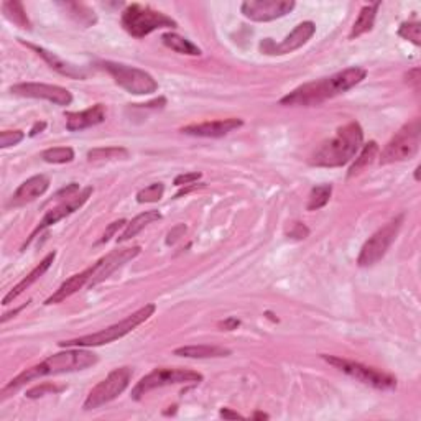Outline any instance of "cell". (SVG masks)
<instances>
[{"instance_id": "obj_6", "label": "cell", "mask_w": 421, "mask_h": 421, "mask_svg": "<svg viewBox=\"0 0 421 421\" xmlns=\"http://www.w3.org/2000/svg\"><path fill=\"white\" fill-rule=\"evenodd\" d=\"M420 137H421V127L420 120L415 118L410 124L403 125L400 130L395 134V137L385 145L384 150L380 152L379 163L390 165L397 163V161H405L413 158L420 150Z\"/></svg>"}, {"instance_id": "obj_34", "label": "cell", "mask_w": 421, "mask_h": 421, "mask_svg": "<svg viewBox=\"0 0 421 421\" xmlns=\"http://www.w3.org/2000/svg\"><path fill=\"white\" fill-rule=\"evenodd\" d=\"M398 35H400L402 38L408 39V42L413 43V45L420 46L421 45V24L420 21H405V24H402L400 28H398Z\"/></svg>"}, {"instance_id": "obj_35", "label": "cell", "mask_w": 421, "mask_h": 421, "mask_svg": "<svg viewBox=\"0 0 421 421\" xmlns=\"http://www.w3.org/2000/svg\"><path fill=\"white\" fill-rule=\"evenodd\" d=\"M25 138V134L21 130H3L0 134V148H8L12 145L20 143Z\"/></svg>"}, {"instance_id": "obj_45", "label": "cell", "mask_w": 421, "mask_h": 421, "mask_svg": "<svg viewBox=\"0 0 421 421\" xmlns=\"http://www.w3.org/2000/svg\"><path fill=\"white\" fill-rule=\"evenodd\" d=\"M26 305H28V303H25V305H24V306H20V308H17V310H13V311H10V313H6V314H3V316H2V319H0V321H2V324H3V323H7V321H8V319H10V318H13V316H15V314H19V313H20V311H21V310H24V308H26Z\"/></svg>"}, {"instance_id": "obj_16", "label": "cell", "mask_w": 421, "mask_h": 421, "mask_svg": "<svg viewBox=\"0 0 421 421\" xmlns=\"http://www.w3.org/2000/svg\"><path fill=\"white\" fill-rule=\"evenodd\" d=\"M314 33L316 25L313 21H303V24L298 25L282 43H278V45L271 42L270 38L263 39L260 43V50L265 53V55H287V53H293L298 50V48L306 45Z\"/></svg>"}, {"instance_id": "obj_22", "label": "cell", "mask_w": 421, "mask_h": 421, "mask_svg": "<svg viewBox=\"0 0 421 421\" xmlns=\"http://www.w3.org/2000/svg\"><path fill=\"white\" fill-rule=\"evenodd\" d=\"M92 278V269L89 267V269H86L84 271H81V274H76L73 275L71 278H68L66 282L61 285V287L56 289L53 295L48 298V300L45 301V305H56V303H61L64 301L66 298L73 296L74 293H78L79 289L84 288L86 285L89 287V282Z\"/></svg>"}, {"instance_id": "obj_39", "label": "cell", "mask_w": 421, "mask_h": 421, "mask_svg": "<svg viewBox=\"0 0 421 421\" xmlns=\"http://www.w3.org/2000/svg\"><path fill=\"white\" fill-rule=\"evenodd\" d=\"M184 232H186V226H184V224H179V226L173 227V229H171L168 232V239H166V244H168V245L174 244V242H177V240L181 239Z\"/></svg>"}, {"instance_id": "obj_11", "label": "cell", "mask_w": 421, "mask_h": 421, "mask_svg": "<svg viewBox=\"0 0 421 421\" xmlns=\"http://www.w3.org/2000/svg\"><path fill=\"white\" fill-rule=\"evenodd\" d=\"M132 375L130 367H120L112 370L111 374L105 377L104 380H100L94 388L91 390L87 395L84 402V410H96V408L105 405V403L116 400L120 393L125 392V388L129 387Z\"/></svg>"}, {"instance_id": "obj_46", "label": "cell", "mask_w": 421, "mask_h": 421, "mask_svg": "<svg viewBox=\"0 0 421 421\" xmlns=\"http://www.w3.org/2000/svg\"><path fill=\"white\" fill-rule=\"evenodd\" d=\"M45 127H46L45 122H37V124H35L33 129L30 130V137H35V135L39 134V132L45 130Z\"/></svg>"}, {"instance_id": "obj_20", "label": "cell", "mask_w": 421, "mask_h": 421, "mask_svg": "<svg viewBox=\"0 0 421 421\" xmlns=\"http://www.w3.org/2000/svg\"><path fill=\"white\" fill-rule=\"evenodd\" d=\"M21 43H25V42H21ZM25 45L28 46L30 50H33L35 53H37L39 58H43V61H45V63L50 66L51 69H55L56 73H60L61 76H66L69 79H84L86 78V73L82 71V69H79L78 66L68 63V61L61 60L60 56L55 55L53 51H48L42 46L32 45V43H25Z\"/></svg>"}, {"instance_id": "obj_30", "label": "cell", "mask_w": 421, "mask_h": 421, "mask_svg": "<svg viewBox=\"0 0 421 421\" xmlns=\"http://www.w3.org/2000/svg\"><path fill=\"white\" fill-rule=\"evenodd\" d=\"M332 195V186L331 184H319V186H316L311 190L310 195V201H308V210H318L324 208L329 203V199H331Z\"/></svg>"}, {"instance_id": "obj_21", "label": "cell", "mask_w": 421, "mask_h": 421, "mask_svg": "<svg viewBox=\"0 0 421 421\" xmlns=\"http://www.w3.org/2000/svg\"><path fill=\"white\" fill-rule=\"evenodd\" d=\"M55 257H56V252H50V253H48V256H46L45 258H43V260L39 262L38 265L35 267V269H33L32 271H30V274L26 275L25 278L21 280L20 283H17L15 287H13V288L10 289V292H8L7 295L3 296V300H2L3 305H10V303H12L13 300H15V298H19V296L21 295V293L25 292V289H28L30 287H32V285H33L35 282H37V280L42 278V276L45 275V271L51 267V263L55 262Z\"/></svg>"}, {"instance_id": "obj_2", "label": "cell", "mask_w": 421, "mask_h": 421, "mask_svg": "<svg viewBox=\"0 0 421 421\" xmlns=\"http://www.w3.org/2000/svg\"><path fill=\"white\" fill-rule=\"evenodd\" d=\"M367 71L362 68H348L344 71H339L329 78L318 79V81L306 82L295 91H292L285 98L280 99V104L283 105H318L326 102L328 99L336 98V96L344 94L349 89H352L366 79Z\"/></svg>"}, {"instance_id": "obj_38", "label": "cell", "mask_w": 421, "mask_h": 421, "mask_svg": "<svg viewBox=\"0 0 421 421\" xmlns=\"http://www.w3.org/2000/svg\"><path fill=\"white\" fill-rule=\"evenodd\" d=\"M127 226V222L124 221V219H120V221H116V222H112L111 226L107 227V231L104 232V235L100 237V240H99V244H104V242H109V240L112 239L114 235L117 234V231L120 229V227H125Z\"/></svg>"}, {"instance_id": "obj_3", "label": "cell", "mask_w": 421, "mask_h": 421, "mask_svg": "<svg viewBox=\"0 0 421 421\" xmlns=\"http://www.w3.org/2000/svg\"><path fill=\"white\" fill-rule=\"evenodd\" d=\"M364 142V130L359 122L339 127L336 135L324 142L314 155L311 156V165L324 166V168H337V166L348 165L361 150Z\"/></svg>"}, {"instance_id": "obj_5", "label": "cell", "mask_w": 421, "mask_h": 421, "mask_svg": "<svg viewBox=\"0 0 421 421\" xmlns=\"http://www.w3.org/2000/svg\"><path fill=\"white\" fill-rule=\"evenodd\" d=\"M122 25L134 38H143L160 28H177L178 24L166 13L150 6L132 3L122 12Z\"/></svg>"}, {"instance_id": "obj_44", "label": "cell", "mask_w": 421, "mask_h": 421, "mask_svg": "<svg viewBox=\"0 0 421 421\" xmlns=\"http://www.w3.org/2000/svg\"><path fill=\"white\" fill-rule=\"evenodd\" d=\"M201 186H203V184H196V183L188 184L186 188H183L181 191H178V192H177V196H174V197H181V196H184V195H188V192H191L192 190H197V188H201Z\"/></svg>"}, {"instance_id": "obj_9", "label": "cell", "mask_w": 421, "mask_h": 421, "mask_svg": "<svg viewBox=\"0 0 421 421\" xmlns=\"http://www.w3.org/2000/svg\"><path fill=\"white\" fill-rule=\"evenodd\" d=\"M403 221H405V216H403V214L402 216L392 219V221L385 224L382 229L377 231L375 234L362 245L361 253H359L357 258L359 267H372L385 257L390 245H392L395 242V239H397L398 232H400L403 226Z\"/></svg>"}, {"instance_id": "obj_12", "label": "cell", "mask_w": 421, "mask_h": 421, "mask_svg": "<svg viewBox=\"0 0 421 421\" xmlns=\"http://www.w3.org/2000/svg\"><path fill=\"white\" fill-rule=\"evenodd\" d=\"M91 195H92V188H91V186H87V188H84V190H82V191L76 192V195L69 196L68 199L63 201V203L56 206V208H53V209L48 210V213L45 214V216H43L42 221H39L38 226L35 227V231L32 232V234H30L28 240H26V242L24 244V249H25L26 245H28L30 242H32V240L35 239V237H37V235L39 234V232L45 231L46 227L55 226V224H56V222H60L61 219L68 217L69 214H73L74 210H78L79 208H81V206L84 204L87 199H89V196H91Z\"/></svg>"}, {"instance_id": "obj_17", "label": "cell", "mask_w": 421, "mask_h": 421, "mask_svg": "<svg viewBox=\"0 0 421 421\" xmlns=\"http://www.w3.org/2000/svg\"><path fill=\"white\" fill-rule=\"evenodd\" d=\"M48 188H50V178L46 174H35L17 188L7 206L8 208H21V206L33 203L39 196L45 195Z\"/></svg>"}, {"instance_id": "obj_32", "label": "cell", "mask_w": 421, "mask_h": 421, "mask_svg": "<svg viewBox=\"0 0 421 421\" xmlns=\"http://www.w3.org/2000/svg\"><path fill=\"white\" fill-rule=\"evenodd\" d=\"M165 195L163 183H152L137 192L138 203H158Z\"/></svg>"}, {"instance_id": "obj_10", "label": "cell", "mask_w": 421, "mask_h": 421, "mask_svg": "<svg viewBox=\"0 0 421 421\" xmlns=\"http://www.w3.org/2000/svg\"><path fill=\"white\" fill-rule=\"evenodd\" d=\"M321 357L328 364L339 368L341 372H344V374L352 377V379L359 380L361 384L370 385V387L379 390H392L397 387V379H395V377L385 374V372L377 370L375 367H368L364 366L361 362H354L349 361V359H342V357H332V355H326V354H323Z\"/></svg>"}, {"instance_id": "obj_1", "label": "cell", "mask_w": 421, "mask_h": 421, "mask_svg": "<svg viewBox=\"0 0 421 421\" xmlns=\"http://www.w3.org/2000/svg\"><path fill=\"white\" fill-rule=\"evenodd\" d=\"M98 355L91 352V350H86V348H69V350H64V352L53 354L43 362L26 368V370L17 375L15 379L8 382L6 387L2 388V392H0L2 400H6L7 397H10L17 390L25 387L28 382L38 380L42 379V377L48 375H60L69 374V372L84 370V368L98 364Z\"/></svg>"}, {"instance_id": "obj_13", "label": "cell", "mask_w": 421, "mask_h": 421, "mask_svg": "<svg viewBox=\"0 0 421 421\" xmlns=\"http://www.w3.org/2000/svg\"><path fill=\"white\" fill-rule=\"evenodd\" d=\"M295 8L293 0H247L240 10L253 21H271L282 19Z\"/></svg>"}, {"instance_id": "obj_40", "label": "cell", "mask_w": 421, "mask_h": 421, "mask_svg": "<svg viewBox=\"0 0 421 421\" xmlns=\"http://www.w3.org/2000/svg\"><path fill=\"white\" fill-rule=\"evenodd\" d=\"M420 74H421L420 68L411 69V71H408V74H406V82H408V84H410L411 87H413V89H416V91L420 89V82H421Z\"/></svg>"}, {"instance_id": "obj_41", "label": "cell", "mask_w": 421, "mask_h": 421, "mask_svg": "<svg viewBox=\"0 0 421 421\" xmlns=\"http://www.w3.org/2000/svg\"><path fill=\"white\" fill-rule=\"evenodd\" d=\"M308 234H310L308 227H306L305 224H301V222H296L295 227H293V231L288 232V235L295 237V239H305V237Z\"/></svg>"}, {"instance_id": "obj_47", "label": "cell", "mask_w": 421, "mask_h": 421, "mask_svg": "<svg viewBox=\"0 0 421 421\" xmlns=\"http://www.w3.org/2000/svg\"><path fill=\"white\" fill-rule=\"evenodd\" d=\"M253 418H257V420H269V415L260 413V411H257V413L253 415Z\"/></svg>"}, {"instance_id": "obj_25", "label": "cell", "mask_w": 421, "mask_h": 421, "mask_svg": "<svg viewBox=\"0 0 421 421\" xmlns=\"http://www.w3.org/2000/svg\"><path fill=\"white\" fill-rule=\"evenodd\" d=\"M380 6H382L380 2H375V3H370V6H366L362 8L361 13H359L357 20L354 21L352 32H350V35H349L350 39L359 38L361 35L370 32V30L374 28V21H375L377 12H379Z\"/></svg>"}, {"instance_id": "obj_27", "label": "cell", "mask_w": 421, "mask_h": 421, "mask_svg": "<svg viewBox=\"0 0 421 421\" xmlns=\"http://www.w3.org/2000/svg\"><path fill=\"white\" fill-rule=\"evenodd\" d=\"M377 155H379V145H377V142H368L366 147L362 148L361 155L355 158L354 165L349 168L348 177L352 178V177H355V174L361 173L362 170H366L367 166H370L372 163H374Z\"/></svg>"}, {"instance_id": "obj_4", "label": "cell", "mask_w": 421, "mask_h": 421, "mask_svg": "<svg viewBox=\"0 0 421 421\" xmlns=\"http://www.w3.org/2000/svg\"><path fill=\"white\" fill-rule=\"evenodd\" d=\"M156 306L150 303V305H145L143 308H140L132 313L130 316H127L125 319H122L120 323L112 324V326L102 329V331L94 332V334H87L76 337V339L71 341H63L60 342L61 348H98V346L104 344H111V342L122 339V337L129 334V332L134 331L135 328H138L140 324H143L147 319H150L153 314H155Z\"/></svg>"}, {"instance_id": "obj_31", "label": "cell", "mask_w": 421, "mask_h": 421, "mask_svg": "<svg viewBox=\"0 0 421 421\" xmlns=\"http://www.w3.org/2000/svg\"><path fill=\"white\" fill-rule=\"evenodd\" d=\"M43 161L46 163H55V165H63V163H71L74 160V150L71 147H55L48 148L42 153Z\"/></svg>"}, {"instance_id": "obj_37", "label": "cell", "mask_w": 421, "mask_h": 421, "mask_svg": "<svg viewBox=\"0 0 421 421\" xmlns=\"http://www.w3.org/2000/svg\"><path fill=\"white\" fill-rule=\"evenodd\" d=\"M201 177H203V174L197 173V171L178 174V177L174 178V186H188V184H192V183H196L197 179H201Z\"/></svg>"}, {"instance_id": "obj_18", "label": "cell", "mask_w": 421, "mask_h": 421, "mask_svg": "<svg viewBox=\"0 0 421 421\" xmlns=\"http://www.w3.org/2000/svg\"><path fill=\"white\" fill-rule=\"evenodd\" d=\"M244 122L240 118H222V120L203 122V124H192L183 127L181 132L191 137H206V138H219L231 134L232 130L242 127Z\"/></svg>"}, {"instance_id": "obj_26", "label": "cell", "mask_w": 421, "mask_h": 421, "mask_svg": "<svg viewBox=\"0 0 421 421\" xmlns=\"http://www.w3.org/2000/svg\"><path fill=\"white\" fill-rule=\"evenodd\" d=\"M161 42H163L165 46H168L170 50L179 53V55H188V56L201 55V50L195 45V43L190 42L188 38L179 37L177 33H165L163 37H161Z\"/></svg>"}, {"instance_id": "obj_15", "label": "cell", "mask_w": 421, "mask_h": 421, "mask_svg": "<svg viewBox=\"0 0 421 421\" xmlns=\"http://www.w3.org/2000/svg\"><path fill=\"white\" fill-rule=\"evenodd\" d=\"M138 245H135V247H127V249H118L114 250V252L107 253V256L100 258L99 262H96L94 265L91 267L92 269V278L89 282V287H96V285H99L100 282H104L105 278H109L114 271L120 269V267H124L127 262L134 260L135 257L140 253Z\"/></svg>"}, {"instance_id": "obj_42", "label": "cell", "mask_w": 421, "mask_h": 421, "mask_svg": "<svg viewBox=\"0 0 421 421\" xmlns=\"http://www.w3.org/2000/svg\"><path fill=\"white\" fill-rule=\"evenodd\" d=\"M240 326V321L237 318H227L226 321H222L219 324V328H222V331H234Z\"/></svg>"}, {"instance_id": "obj_8", "label": "cell", "mask_w": 421, "mask_h": 421, "mask_svg": "<svg viewBox=\"0 0 421 421\" xmlns=\"http://www.w3.org/2000/svg\"><path fill=\"white\" fill-rule=\"evenodd\" d=\"M100 66L114 78L117 86L135 96H148L156 92L158 82L152 74L132 66L114 63V61H102Z\"/></svg>"}, {"instance_id": "obj_7", "label": "cell", "mask_w": 421, "mask_h": 421, "mask_svg": "<svg viewBox=\"0 0 421 421\" xmlns=\"http://www.w3.org/2000/svg\"><path fill=\"white\" fill-rule=\"evenodd\" d=\"M203 380V375L199 372L190 370V368H155L150 374L137 382L134 390H132V398L134 400H140L143 395L156 388L168 387V385H178V384H199Z\"/></svg>"}, {"instance_id": "obj_43", "label": "cell", "mask_w": 421, "mask_h": 421, "mask_svg": "<svg viewBox=\"0 0 421 421\" xmlns=\"http://www.w3.org/2000/svg\"><path fill=\"white\" fill-rule=\"evenodd\" d=\"M221 416L224 420H237V418H244L242 415H239L237 411H232L231 408H222Z\"/></svg>"}, {"instance_id": "obj_36", "label": "cell", "mask_w": 421, "mask_h": 421, "mask_svg": "<svg viewBox=\"0 0 421 421\" xmlns=\"http://www.w3.org/2000/svg\"><path fill=\"white\" fill-rule=\"evenodd\" d=\"M60 390H63V388H56L55 385H51V384H43V385H38V387H35L32 390H28V392H26V397H28V398H38V397H43L45 393H55V392H60Z\"/></svg>"}, {"instance_id": "obj_19", "label": "cell", "mask_w": 421, "mask_h": 421, "mask_svg": "<svg viewBox=\"0 0 421 421\" xmlns=\"http://www.w3.org/2000/svg\"><path fill=\"white\" fill-rule=\"evenodd\" d=\"M105 120V107L102 104H96L82 112L66 114V129L69 132H81L89 127L102 124Z\"/></svg>"}, {"instance_id": "obj_28", "label": "cell", "mask_w": 421, "mask_h": 421, "mask_svg": "<svg viewBox=\"0 0 421 421\" xmlns=\"http://www.w3.org/2000/svg\"><path fill=\"white\" fill-rule=\"evenodd\" d=\"M129 158V150L124 147H105V148H94L87 153V160L91 163H99V161H116V160H127Z\"/></svg>"}, {"instance_id": "obj_24", "label": "cell", "mask_w": 421, "mask_h": 421, "mask_svg": "<svg viewBox=\"0 0 421 421\" xmlns=\"http://www.w3.org/2000/svg\"><path fill=\"white\" fill-rule=\"evenodd\" d=\"M161 214L158 213V210H145V213L138 214V216H135L132 219L130 222H127L124 232H122L120 235H118V242H127V240H130L132 237H135L138 234L140 231L145 229V227L148 226V224L160 221Z\"/></svg>"}, {"instance_id": "obj_23", "label": "cell", "mask_w": 421, "mask_h": 421, "mask_svg": "<svg viewBox=\"0 0 421 421\" xmlns=\"http://www.w3.org/2000/svg\"><path fill=\"white\" fill-rule=\"evenodd\" d=\"M174 355L188 359H216V357H227L231 355V350L226 348H219V346H184V348L174 349Z\"/></svg>"}, {"instance_id": "obj_29", "label": "cell", "mask_w": 421, "mask_h": 421, "mask_svg": "<svg viewBox=\"0 0 421 421\" xmlns=\"http://www.w3.org/2000/svg\"><path fill=\"white\" fill-rule=\"evenodd\" d=\"M2 10H3V15H6V19L10 20L12 24L20 26V28H30V20H28V17H26V12H25L24 3L21 2H15V0L3 2Z\"/></svg>"}, {"instance_id": "obj_33", "label": "cell", "mask_w": 421, "mask_h": 421, "mask_svg": "<svg viewBox=\"0 0 421 421\" xmlns=\"http://www.w3.org/2000/svg\"><path fill=\"white\" fill-rule=\"evenodd\" d=\"M66 8H69L71 10V15H74L78 19L79 24L89 26L96 24V15L94 12L91 10V8H87L84 3H63Z\"/></svg>"}, {"instance_id": "obj_14", "label": "cell", "mask_w": 421, "mask_h": 421, "mask_svg": "<svg viewBox=\"0 0 421 421\" xmlns=\"http://www.w3.org/2000/svg\"><path fill=\"white\" fill-rule=\"evenodd\" d=\"M10 92L21 98L45 99L56 105H69L73 102L71 92L61 86L43 84V82H20L10 87Z\"/></svg>"}]
</instances>
